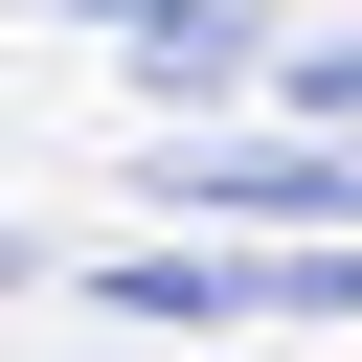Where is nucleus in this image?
<instances>
[{"label":"nucleus","mask_w":362,"mask_h":362,"mask_svg":"<svg viewBox=\"0 0 362 362\" xmlns=\"http://www.w3.org/2000/svg\"><path fill=\"white\" fill-rule=\"evenodd\" d=\"M181 226H362V136H158Z\"/></svg>","instance_id":"f257e3e1"},{"label":"nucleus","mask_w":362,"mask_h":362,"mask_svg":"<svg viewBox=\"0 0 362 362\" xmlns=\"http://www.w3.org/2000/svg\"><path fill=\"white\" fill-rule=\"evenodd\" d=\"M68 23H90V45H136L158 90H249V68H272V45L226 23V0H68Z\"/></svg>","instance_id":"7ed1b4c3"},{"label":"nucleus","mask_w":362,"mask_h":362,"mask_svg":"<svg viewBox=\"0 0 362 362\" xmlns=\"http://www.w3.org/2000/svg\"><path fill=\"white\" fill-rule=\"evenodd\" d=\"M90 294H113V317H339L362 272H339V249H113Z\"/></svg>","instance_id":"f03ea898"},{"label":"nucleus","mask_w":362,"mask_h":362,"mask_svg":"<svg viewBox=\"0 0 362 362\" xmlns=\"http://www.w3.org/2000/svg\"><path fill=\"white\" fill-rule=\"evenodd\" d=\"M272 90H294V136H362V45H272Z\"/></svg>","instance_id":"20e7f679"}]
</instances>
